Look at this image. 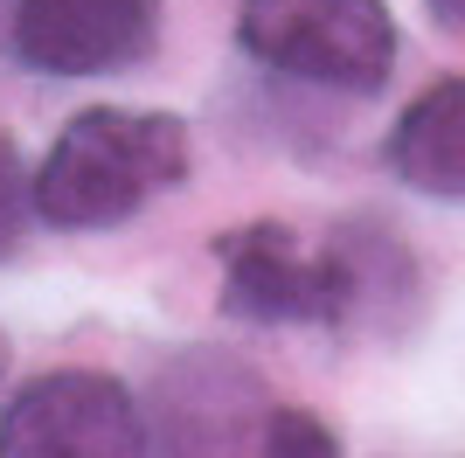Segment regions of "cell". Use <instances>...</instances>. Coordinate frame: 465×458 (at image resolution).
Instances as JSON below:
<instances>
[{"label":"cell","instance_id":"obj_4","mask_svg":"<svg viewBox=\"0 0 465 458\" xmlns=\"http://www.w3.org/2000/svg\"><path fill=\"white\" fill-rule=\"evenodd\" d=\"M160 42V0H7V49L35 76H112Z\"/></svg>","mask_w":465,"mask_h":458},{"label":"cell","instance_id":"obj_7","mask_svg":"<svg viewBox=\"0 0 465 458\" xmlns=\"http://www.w3.org/2000/svg\"><path fill=\"white\" fill-rule=\"evenodd\" d=\"M28 181H35V174L21 167L15 133L0 125V257L21 244V229H28V215H35V194H28Z\"/></svg>","mask_w":465,"mask_h":458},{"label":"cell","instance_id":"obj_3","mask_svg":"<svg viewBox=\"0 0 465 458\" xmlns=\"http://www.w3.org/2000/svg\"><path fill=\"white\" fill-rule=\"evenodd\" d=\"M0 458H146V417L118 375L56 368L0 410Z\"/></svg>","mask_w":465,"mask_h":458},{"label":"cell","instance_id":"obj_2","mask_svg":"<svg viewBox=\"0 0 465 458\" xmlns=\"http://www.w3.org/2000/svg\"><path fill=\"white\" fill-rule=\"evenodd\" d=\"M236 42L257 70L299 76L320 91L369 97L396 70V15L389 0H243Z\"/></svg>","mask_w":465,"mask_h":458},{"label":"cell","instance_id":"obj_5","mask_svg":"<svg viewBox=\"0 0 465 458\" xmlns=\"http://www.w3.org/2000/svg\"><path fill=\"white\" fill-rule=\"evenodd\" d=\"M382 160L403 188L430 202H465V76H438L410 97L382 139Z\"/></svg>","mask_w":465,"mask_h":458},{"label":"cell","instance_id":"obj_9","mask_svg":"<svg viewBox=\"0 0 465 458\" xmlns=\"http://www.w3.org/2000/svg\"><path fill=\"white\" fill-rule=\"evenodd\" d=\"M0 368H7V354H0Z\"/></svg>","mask_w":465,"mask_h":458},{"label":"cell","instance_id":"obj_1","mask_svg":"<svg viewBox=\"0 0 465 458\" xmlns=\"http://www.w3.org/2000/svg\"><path fill=\"white\" fill-rule=\"evenodd\" d=\"M181 181H188V125L181 118L97 105L56 133L28 194H35V223L49 229H112Z\"/></svg>","mask_w":465,"mask_h":458},{"label":"cell","instance_id":"obj_8","mask_svg":"<svg viewBox=\"0 0 465 458\" xmlns=\"http://www.w3.org/2000/svg\"><path fill=\"white\" fill-rule=\"evenodd\" d=\"M424 7H430V21H438L445 35H459V42H465V0H424Z\"/></svg>","mask_w":465,"mask_h":458},{"label":"cell","instance_id":"obj_6","mask_svg":"<svg viewBox=\"0 0 465 458\" xmlns=\"http://www.w3.org/2000/svg\"><path fill=\"white\" fill-rule=\"evenodd\" d=\"M257 458H348L341 452V431H333L320 410L306 403H278L257 423Z\"/></svg>","mask_w":465,"mask_h":458}]
</instances>
